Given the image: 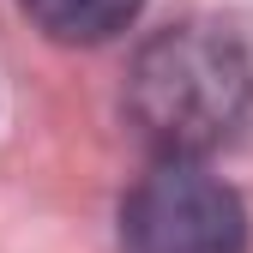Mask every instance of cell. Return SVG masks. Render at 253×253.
Segmentation results:
<instances>
[{
	"instance_id": "6da1fadb",
	"label": "cell",
	"mask_w": 253,
	"mask_h": 253,
	"mask_svg": "<svg viewBox=\"0 0 253 253\" xmlns=\"http://www.w3.org/2000/svg\"><path fill=\"white\" fill-rule=\"evenodd\" d=\"M253 115V67L217 24H169L126 73V121L163 163H199Z\"/></svg>"
},
{
	"instance_id": "7a4b0ae2",
	"label": "cell",
	"mask_w": 253,
	"mask_h": 253,
	"mask_svg": "<svg viewBox=\"0 0 253 253\" xmlns=\"http://www.w3.org/2000/svg\"><path fill=\"white\" fill-rule=\"evenodd\" d=\"M121 253H247V205L205 163H157L121 199Z\"/></svg>"
},
{
	"instance_id": "3957f363",
	"label": "cell",
	"mask_w": 253,
	"mask_h": 253,
	"mask_svg": "<svg viewBox=\"0 0 253 253\" xmlns=\"http://www.w3.org/2000/svg\"><path fill=\"white\" fill-rule=\"evenodd\" d=\"M18 6L54 42H109L139 18L145 0H18Z\"/></svg>"
}]
</instances>
